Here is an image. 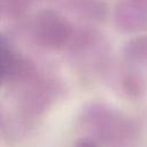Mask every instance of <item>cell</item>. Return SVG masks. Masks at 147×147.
<instances>
[{
  "mask_svg": "<svg viewBox=\"0 0 147 147\" xmlns=\"http://www.w3.org/2000/svg\"><path fill=\"white\" fill-rule=\"evenodd\" d=\"M77 147H95V146L92 145V144H90V142H80Z\"/></svg>",
  "mask_w": 147,
  "mask_h": 147,
  "instance_id": "6da1fadb",
  "label": "cell"
}]
</instances>
